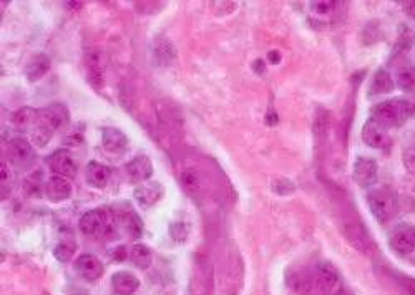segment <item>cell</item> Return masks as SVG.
I'll list each match as a JSON object with an SVG mask.
<instances>
[{
    "mask_svg": "<svg viewBox=\"0 0 415 295\" xmlns=\"http://www.w3.org/2000/svg\"><path fill=\"white\" fill-rule=\"evenodd\" d=\"M70 122V113L64 103H50L40 110L37 127L30 133V139L37 146H45L52 134Z\"/></svg>",
    "mask_w": 415,
    "mask_h": 295,
    "instance_id": "6da1fadb",
    "label": "cell"
},
{
    "mask_svg": "<svg viewBox=\"0 0 415 295\" xmlns=\"http://www.w3.org/2000/svg\"><path fill=\"white\" fill-rule=\"evenodd\" d=\"M415 113V106L412 100H385L380 101L373 108V118L382 123L385 128H397L404 125Z\"/></svg>",
    "mask_w": 415,
    "mask_h": 295,
    "instance_id": "7a4b0ae2",
    "label": "cell"
},
{
    "mask_svg": "<svg viewBox=\"0 0 415 295\" xmlns=\"http://www.w3.org/2000/svg\"><path fill=\"white\" fill-rule=\"evenodd\" d=\"M80 231L90 238H108L117 229V216L107 209H91L80 217Z\"/></svg>",
    "mask_w": 415,
    "mask_h": 295,
    "instance_id": "3957f363",
    "label": "cell"
},
{
    "mask_svg": "<svg viewBox=\"0 0 415 295\" xmlns=\"http://www.w3.org/2000/svg\"><path fill=\"white\" fill-rule=\"evenodd\" d=\"M368 204L375 219H377L380 224H385V222L392 219L395 212H397V195H395L394 191L387 190V187H377V190L369 191Z\"/></svg>",
    "mask_w": 415,
    "mask_h": 295,
    "instance_id": "277c9868",
    "label": "cell"
},
{
    "mask_svg": "<svg viewBox=\"0 0 415 295\" xmlns=\"http://www.w3.org/2000/svg\"><path fill=\"white\" fill-rule=\"evenodd\" d=\"M389 245L399 255H409L415 250V226L402 222L389 232Z\"/></svg>",
    "mask_w": 415,
    "mask_h": 295,
    "instance_id": "5b68a950",
    "label": "cell"
},
{
    "mask_svg": "<svg viewBox=\"0 0 415 295\" xmlns=\"http://www.w3.org/2000/svg\"><path fill=\"white\" fill-rule=\"evenodd\" d=\"M35 161V151L32 144L23 138H13L7 146V163L13 168L25 169Z\"/></svg>",
    "mask_w": 415,
    "mask_h": 295,
    "instance_id": "8992f818",
    "label": "cell"
},
{
    "mask_svg": "<svg viewBox=\"0 0 415 295\" xmlns=\"http://www.w3.org/2000/svg\"><path fill=\"white\" fill-rule=\"evenodd\" d=\"M377 163L375 159L368 156H359L354 161V169H352V178L356 185L360 187H370L377 181Z\"/></svg>",
    "mask_w": 415,
    "mask_h": 295,
    "instance_id": "52a82bcc",
    "label": "cell"
},
{
    "mask_svg": "<svg viewBox=\"0 0 415 295\" xmlns=\"http://www.w3.org/2000/svg\"><path fill=\"white\" fill-rule=\"evenodd\" d=\"M360 137L362 141L374 149H382L389 144L387 128H385L382 123H379L377 120L373 118V116H370L368 122L364 123V127H362Z\"/></svg>",
    "mask_w": 415,
    "mask_h": 295,
    "instance_id": "ba28073f",
    "label": "cell"
},
{
    "mask_svg": "<svg viewBox=\"0 0 415 295\" xmlns=\"http://www.w3.org/2000/svg\"><path fill=\"white\" fill-rule=\"evenodd\" d=\"M48 168L54 171V174H59V176L64 178H75L76 171H79V166H76L74 156H72L69 149H57L47 158Z\"/></svg>",
    "mask_w": 415,
    "mask_h": 295,
    "instance_id": "9c48e42d",
    "label": "cell"
},
{
    "mask_svg": "<svg viewBox=\"0 0 415 295\" xmlns=\"http://www.w3.org/2000/svg\"><path fill=\"white\" fill-rule=\"evenodd\" d=\"M74 269L81 279L89 280V282H96L105 274L103 264L93 254H81L80 258H76L74 262Z\"/></svg>",
    "mask_w": 415,
    "mask_h": 295,
    "instance_id": "30bf717a",
    "label": "cell"
},
{
    "mask_svg": "<svg viewBox=\"0 0 415 295\" xmlns=\"http://www.w3.org/2000/svg\"><path fill=\"white\" fill-rule=\"evenodd\" d=\"M72 183L69 178L59 176V174H54L45 181V187H43V192H45L47 199L52 202H62L67 201L72 196Z\"/></svg>",
    "mask_w": 415,
    "mask_h": 295,
    "instance_id": "8fae6325",
    "label": "cell"
},
{
    "mask_svg": "<svg viewBox=\"0 0 415 295\" xmlns=\"http://www.w3.org/2000/svg\"><path fill=\"white\" fill-rule=\"evenodd\" d=\"M339 2H332V0H317V2L309 4V18L319 23H331L336 21L339 16Z\"/></svg>",
    "mask_w": 415,
    "mask_h": 295,
    "instance_id": "7c38bea8",
    "label": "cell"
},
{
    "mask_svg": "<svg viewBox=\"0 0 415 295\" xmlns=\"http://www.w3.org/2000/svg\"><path fill=\"white\" fill-rule=\"evenodd\" d=\"M163 192H165V187L158 181H144L135 187L133 196L142 207H152L161 199Z\"/></svg>",
    "mask_w": 415,
    "mask_h": 295,
    "instance_id": "4fadbf2b",
    "label": "cell"
},
{
    "mask_svg": "<svg viewBox=\"0 0 415 295\" xmlns=\"http://www.w3.org/2000/svg\"><path fill=\"white\" fill-rule=\"evenodd\" d=\"M101 146L112 154H122L128 148V138L122 129L107 127L101 129Z\"/></svg>",
    "mask_w": 415,
    "mask_h": 295,
    "instance_id": "5bb4252c",
    "label": "cell"
},
{
    "mask_svg": "<svg viewBox=\"0 0 415 295\" xmlns=\"http://www.w3.org/2000/svg\"><path fill=\"white\" fill-rule=\"evenodd\" d=\"M125 169H127L132 181H137L140 185L144 181H149V178L153 176V163L152 159L144 156V154H138V156L130 159Z\"/></svg>",
    "mask_w": 415,
    "mask_h": 295,
    "instance_id": "9a60e30c",
    "label": "cell"
},
{
    "mask_svg": "<svg viewBox=\"0 0 415 295\" xmlns=\"http://www.w3.org/2000/svg\"><path fill=\"white\" fill-rule=\"evenodd\" d=\"M140 287V280L135 274L120 270L112 275V289L117 295H133Z\"/></svg>",
    "mask_w": 415,
    "mask_h": 295,
    "instance_id": "2e32d148",
    "label": "cell"
},
{
    "mask_svg": "<svg viewBox=\"0 0 415 295\" xmlns=\"http://www.w3.org/2000/svg\"><path fill=\"white\" fill-rule=\"evenodd\" d=\"M85 180L86 185L101 190L108 185L110 181V169L98 161H90L85 168Z\"/></svg>",
    "mask_w": 415,
    "mask_h": 295,
    "instance_id": "e0dca14e",
    "label": "cell"
},
{
    "mask_svg": "<svg viewBox=\"0 0 415 295\" xmlns=\"http://www.w3.org/2000/svg\"><path fill=\"white\" fill-rule=\"evenodd\" d=\"M38 115H40V111L32 108V106L21 108L17 111V113H13V116H12L13 128H16L17 132H21V133H32L37 127Z\"/></svg>",
    "mask_w": 415,
    "mask_h": 295,
    "instance_id": "ac0fdd59",
    "label": "cell"
},
{
    "mask_svg": "<svg viewBox=\"0 0 415 295\" xmlns=\"http://www.w3.org/2000/svg\"><path fill=\"white\" fill-rule=\"evenodd\" d=\"M50 66H52V62L50 58H48V55H45V53H38V55L33 57L25 66L27 80L30 81V83H35V81L43 79V76L48 74Z\"/></svg>",
    "mask_w": 415,
    "mask_h": 295,
    "instance_id": "d6986e66",
    "label": "cell"
},
{
    "mask_svg": "<svg viewBox=\"0 0 415 295\" xmlns=\"http://www.w3.org/2000/svg\"><path fill=\"white\" fill-rule=\"evenodd\" d=\"M395 88V81L387 70L379 69L375 71L373 83L369 86V96H382L392 93Z\"/></svg>",
    "mask_w": 415,
    "mask_h": 295,
    "instance_id": "ffe728a7",
    "label": "cell"
},
{
    "mask_svg": "<svg viewBox=\"0 0 415 295\" xmlns=\"http://www.w3.org/2000/svg\"><path fill=\"white\" fill-rule=\"evenodd\" d=\"M85 69H86V79L95 88H100L103 85V66H101L100 53L91 52L85 58Z\"/></svg>",
    "mask_w": 415,
    "mask_h": 295,
    "instance_id": "44dd1931",
    "label": "cell"
},
{
    "mask_svg": "<svg viewBox=\"0 0 415 295\" xmlns=\"http://www.w3.org/2000/svg\"><path fill=\"white\" fill-rule=\"evenodd\" d=\"M153 55L154 60L160 62L161 65H168L175 60L176 50L173 47V43L168 40L166 37H157L153 40Z\"/></svg>",
    "mask_w": 415,
    "mask_h": 295,
    "instance_id": "7402d4cb",
    "label": "cell"
},
{
    "mask_svg": "<svg viewBox=\"0 0 415 295\" xmlns=\"http://www.w3.org/2000/svg\"><path fill=\"white\" fill-rule=\"evenodd\" d=\"M180 181L181 186L185 187L186 192H191V195H196V192H201L203 190V174L200 169L188 166L180 173Z\"/></svg>",
    "mask_w": 415,
    "mask_h": 295,
    "instance_id": "603a6c76",
    "label": "cell"
},
{
    "mask_svg": "<svg viewBox=\"0 0 415 295\" xmlns=\"http://www.w3.org/2000/svg\"><path fill=\"white\" fill-rule=\"evenodd\" d=\"M128 258L132 259V262L142 270H147L153 262L152 250H149L144 244H133L132 248H130Z\"/></svg>",
    "mask_w": 415,
    "mask_h": 295,
    "instance_id": "cb8c5ba5",
    "label": "cell"
},
{
    "mask_svg": "<svg viewBox=\"0 0 415 295\" xmlns=\"http://www.w3.org/2000/svg\"><path fill=\"white\" fill-rule=\"evenodd\" d=\"M75 253H76V243L75 239L72 238V234L69 236V238H64V236H62L60 243L57 244L54 249V258L59 260V262L67 264L72 258H74Z\"/></svg>",
    "mask_w": 415,
    "mask_h": 295,
    "instance_id": "d4e9b609",
    "label": "cell"
},
{
    "mask_svg": "<svg viewBox=\"0 0 415 295\" xmlns=\"http://www.w3.org/2000/svg\"><path fill=\"white\" fill-rule=\"evenodd\" d=\"M316 282L319 284L322 289L327 290V292H336V284H337L336 270L332 269L329 264H321L319 267H317Z\"/></svg>",
    "mask_w": 415,
    "mask_h": 295,
    "instance_id": "484cf974",
    "label": "cell"
},
{
    "mask_svg": "<svg viewBox=\"0 0 415 295\" xmlns=\"http://www.w3.org/2000/svg\"><path fill=\"white\" fill-rule=\"evenodd\" d=\"M117 217H122L123 221V226L125 229L128 231V234L132 236V238H140L142 236V231H143V222L140 219L137 212H135L132 207H127V212H123V214H115Z\"/></svg>",
    "mask_w": 415,
    "mask_h": 295,
    "instance_id": "4316f807",
    "label": "cell"
},
{
    "mask_svg": "<svg viewBox=\"0 0 415 295\" xmlns=\"http://www.w3.org/2000/svg\"><path fill=\"white\" fill-rule=\"evenodd\" d=\"M395 81H397L399 88H402L405 93H412L415 91V69H410V66L400 69Z\"/></svg>",
    "mask_w": 415,
    "mask_h": 295,
    "instance_id": "83f0119b",
    "label": "cell"
},
{
    "mask_svg": "<svg viewBox=\"0 0 415 295\" xmlns=\"http://www.w3.org/2000/svg\"><path fill=\"white\" fill-rule=\"evenodd\" d=\"M170 236L175 243L183 244L188 239V236H190V227H188L185 221H173L170 224Z\"/></svg>",
    "mask_w": 415,
    "mask_h": 295,
    "instance_id": "f1b7e54d",
    "label": "cell"
},
{
    "mask_svg": "<svg viewBox=\"0 0 415 295\" xmlns=\"http://www.w3.org/2000/svg\"><path fill=\"white\" fill-rule=\"evenodd\" d=\"M43 173L42 171H35L32 173L30 176L27 178L25 183H23V190L27 191V195H33L35 191H43V187H45V185H43V180H42Z\"/></svg>",
    "mask_w": 415,
    "mask_h": 295,
    "instance_id": "f546056e",
    "label": "cell"
},
{
    "mask_svg": "<svg viewBox=\"0 0 415 295\" xmlns=\"http://www.w3.org/2000/svg\"><path fill=\"white\" fill-rule=\"evenodd\" d=\"M273 190L274 192H278V195H291L294 191V185L286 178H279L273 183Z\"/></svg>",
    "mask_w": 415,
    "mask_h": 295,
    "instance_id": "4dcf8cb0",
    "label": "cell"
},
{
    "mask_svg": "<svg viewBox=\"0 0 415 295\" xmlns=\"http://www.w3.org/2000/svg\"><path fill=\"white\" fill-rule=\"evenodd\" d=\"M402 161H404L405 169H407L410 174H415V149L414 148L405 149L402 154Z\"/></svg>",
    "mask_w": 415,
    "mask_h": 295,
    "instance_id": "1f68e13d",
    "label": "cell"
},
{
    "mask_svg": "<svg viewBox=\"0 0 415 295\" xmlns=\"http://www.w3.org/2000/svg\"><path fill=\"white\" fill-rule=\"evenodd\" d=\"M115 259H117V260H125V259H127V249H125L123 245H122V248L117 249V253H115Z\"/></svg>",
    "mask_w": 415,
    "mask_h": 295,
    "instance_id": "d6a6232c",
    "label": "cell"
},
{
    "mask_svg": "<svg viewBox=\"0 0 415 295\" xmlns=\"http://www.w3.org/2000/svg\"><path fill=\"white\" fill-rule=\"evenodd\" d=\"M268 58H269V62H271V64H279V53L278 52H269Z\"/></svg>",
    "mask_w": 415,
    "mask_h": 295,
    "instance_id": "836d02e7",
    "label": "cell"
},
{
    "mask_svg": "<svg viewBox=\"0 0 415 295\" xmlns=\"http://www.w3.org/2000/svg\"><path fill=\"white\" fill-rule=\"evenodd\" d=\"M407 13L415 21V2H410L407 6Z\"/></svg>",
    "mask_w": 415,
    "mask_h": 295,
    "instance_id": "e575fe53",
    "label": "cell"
}]
</instances>
